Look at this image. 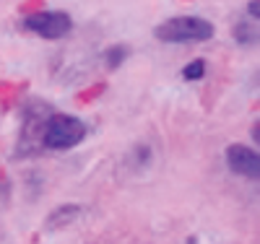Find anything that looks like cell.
<instances>
[{
	"instance_id": "6",
	"label": "cell",
	"mask_w": 260,
	"mask_h": 244,
	"mask_svg": "<svg viewBox=\"0 0 260 244\" xmlns=\"http://www.w3.org/2000/svg\"><path fill=\"white\" fill-rule=\"evenodd\" d=\"M203 73H206V62H203V60H192L187 68L182 71V76H185L187 81H198V78H203Z\"/></svg>"
},
{
	"instance_id": "4",
	"label": "cell",
	"mask_w": 260,
	"mask_h": 244,
	"mask_svg": "<svg viewBox=\"0 0 260 244\" xmlns=\"http://www.w3.org/2000/svg\"><path fill=\"white\" fill-rule=\"evenodd\" d=\"M226 166L234 174L247 177V180H257L260 177V156H257V151L250 148V146H242V143H232L226 148Z\"/></svg>"
},
{
	"instance_id": "2",
	"label": "cell",
	"mask_w": 260,
	"mask_h": 244,
	"mask_svg": "<svg viewBox=\"0 0 260 244\" xmlns=\"http://www.w3.org/2000/svg\"><path fill=\"white\" fill-rule=\"evenodd\" d=\"M86 135V127L78 117L71 115H55L47 125H45V135L42 143L50 151H68L73 146H78Z\"/></svg>"
},
{
	"instance_id": "8",
	"label": "cell",
	"mask_w": 260,
	"mask_h": 244,
	"mask_svg": "<svg viewBox=\"0 0 260 244\" xmlns=\"http://www.w3.org/2000/svg\"><path fill=\"white\" fill-rule=\"evenodd\" d=\"M257 3H260V0H250V6H247V11L252 13L255 21H257V16H260V6H257Z\"/></svg>"
},
{
	"instance_id": "5",
	"label": "cell",
	"mask_w": 260,
	"mask_h": 244,
	"mask_svg": "<svg viewBox=\"0 0 260 244\" xmlns=\"http://www.w3.org/2000/svg\"><path fill=\"white\" fill-rule=\"evenodd\" d=\"M78 213H81V208H78V205H65V208H57V211L50 216V221H47V229H57L60 224L65 226V224H68V221H73Z\"/></svg>"
},
{
	"instance_id": "3",
	"label": "cell",
	"mask_w": 260,
	"mask_h": 244,
	"mask_svg": "<svg viewBox=\"0 0 260 244\" xmlns=\"http://www.w3.org/2000/svg\"><path fill=\"white\" fill-rule=\"evenodd\" d=\"M24 26L45 39H60L73 29V18L62 11H42L24 21Z\"/></svg>"
},
{
	"instance_id": "1",
	"label": "cell",
	"mask_w": 260,
	"mask_h": 244,
	"mask_svg": "<svg viewBox=\"0 0 260 244\" xmlns=\"http://www.w3.org/2000/svg\"><path fill=\"white\" fill-rule=\"evenodd\" d=\"M161 42H206L213 37V24L201 16H177L154 29Z\"/></svg>"
},
{
	"instance_id": "7",
	"label": "cell",
	"mask_w": 260,
	"mask_h": 244,
	"mask_svg": "<svg viewBox=\"0 0 260 244\" xmlns=\"http://www.w3.org/2000/svg\"><path fill=\"white\" fill-rule=\"evenodd\" d=\"M125 55H127V50L122 47V44H117V47H112V50H107V62L112 65V68H117V65L125 60Z\"/></svg>"
}]
</instances>
